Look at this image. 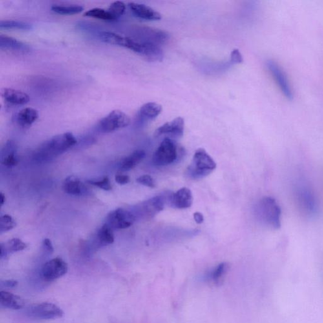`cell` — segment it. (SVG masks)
<instances>
[{"instance_id": "cell-1", "label": "cell", "mask_w": 323, "mask_h": 323, "mask_svg": "<svg viewBox=\"0 0 323 323\" xmlns=\"http://www.w3.org/2000/svg\"><path fill=\"white\" fill-rule=\"evenodd\" d=\"M294 196L300 213L308 218L317 215L318 202L313 188L306 179H298L294 185Z\"/></svg>"}, {"instance_id": "cell-2", "label": "cell", "mask_w": 323, "mask_h": 323, "mask_svg": "<svg viewBox=\"0 0 323 323\" xmlns=\"http://www.w3.org/2000/svg\"><path fill=\"white\" fill-rule=\"evenodd\" d=\"M77 143L76 138L70 132L53 136L43 143L35 151V159L39 161L50 160L64 153Z\"/></svg>"}, {"instance_id": "cell-3", "label": "cell", "mask_w": 323, "mask_h": 323, "mask_svg": "<svg viewBox=\"0 0 323 323\" xmlns=\"http://www.w3.org/2000/svg\"><path fill=\"white\" fill-rule=\"evenodd\" d=\"M99 37L104 43L127 48L145 57L147 56L152 44L148 42L138 41L132 37L124 36L109 31L101 32Z\"/></svg>"}, {"instance_id": "cell-4", "label": "cell", "mask_w": 323, "mask_h": 323, "mask_svg": "<svg viewBox=\"0 0 323 323\" xmlns=\"http://www.w3.org/2000/svg\"><path fill=\"white\" fill-rule=\"evenodd\" d=\"M260 220L271 229H279L282 224V210L275 199L266 196L261 199L257 206Z\"/></svg>"}, {"instance_id": "cell-5", "label": "cell", "mask_w": 323, "mask_h": 323, "mask_svg": "<svg viewBox=\"0 0 323 323\" xmlns=\"http://www.w3.org/2000/svg\"><path fill=\"white\" fill-rule=\"evenodd\" d=\"M215 162L203 149H198L194 154L192 161L188 167L187 173L189 178L200 179L205 178L216 169Z\"/></svg>"}, {"instance_id": "cell-6", "label": "cell", "mask_w": 323, "mask_h": 323, "mask_svg": "<svg viewBox=\"0 0 323 323\" xmlns=\"http://www.w3.org/2000/svg\"><path fill=\"white\" fill-rule=\"evenodd\" d=\"M130 122L131 119L125 112L120 110H113L99 121L97 128L104 134H109L127 127Z\"/></svg>"}, {"instance_id": "cell-7", "label": "cell", "mask_w": 323, "mask_h": 323, "mask_svg": "<svg viewBox=\"0 0 323 323\" xmlns=\"http://www.w3.org/2000/svg\"><path fill=\"white\" fill-rule=\"evenodd\" d=\"M178 158V146L171 138H165L162 141L152 158L155 165L165 166L173 163Z\"/></svg>"}, {"instance_id": "cell-8", "label": "cell", "mask_w": 323, "mask_h": 323, "mask_svg": "<svg viewBox=\"0 0 323 323\" xmlns=\"http://www.w3.org/2000/svg\"><path fill=\"white\" fill-rule=\"evenodd\" d=\"M26 314L28 317L35 320H50L63 317L64 312L56 304L43 302L28 307Z\"/></svg>"}, {"instance_id": "cell-9", "label": "cell", "mask_w": 323, "mask_h": 323, "mask_svg": "<svg viewBox=\"0 0 323 323\" xmlns=\"http://www.w3.org/2000/svg\"><path fill=\"white\" fill-rule=\"evenodd\" d=\"M68 270L67 263L61 258H55L44 263L41 276L44 282H52L66 275Z\"/></svg>"}, {"instance_id": "cell-10", "label": "cell", "mask_w": 323, "mask_h": 323, "mask_svg": "<svg viewBox=\"0 0 323 323\" xmlns=\"http://www.w3.org/2000/svg\"><path fill=\"white\" fill-rule=\"evenodd\" d=\"M267 67L273 79L275 80L276 85L279 87L280 91L287 99L292 100L294 96L293 91L284 71L281 68V66L278 65V64L272 60H269L267 62Z\"/></svg>"}, {"instance_id": "cell-11", "label": "cell", "mask_w": 323, "mask_h": 323, "mask_svg": "<svg viewBox=\"0 0 323 323\" xmlns=\"http://www.w3.org/2000/svg\"><path fill=\"white\" fill-rule=\"evenodd\" d=\"M136 220L135 216L123 209H118L108 215L106 223L112 229H125L131 227Z\"/></svg>"}, {"instance_id": "cell-12", "label": "cell", "mask_w": 323, "mask_h": 323, "mask_svg": "<svg viewBox=\"0 0 323 323\" xmlns=\"http://www.w3.org/2000/svg\"><path fill=\"white\" fill-rule=\"evenodd\" d=\"M185 132V120L181 117H178L173 120L163 124L155 132L156 137L162 135H170L180 138L182 137Z\"/></svg>"}, {"instance_id": "cell-13", "label": "cell", "mask_w": 323, "mask_h": 323, "mask_svg": "<svg viewBox=\"0 0 323 323\" xmlns=\"http://www.w3.org/2000/svg\"><path fill=\"white\" fill-rule=\"evenodd\" d=\"M165 201V197L160 195L144 201L140 208L141 214L146 218H153L164 209Z\"/></svg>"}, {"instance_id": "cell-14", "label": "cell", "mask_w": 323, "mask_h": 323, "mask_svg": "<svg viewBox=\"0 0 323 323\" xmlns=\"http://www.w3.org/2000/svg\"><path fill=\"white\" fill-rule=\"evenodd\" d=\"M128 6L133 14L139 19L152 21L162 19L160 13L146 4L131 2L128 3Z\"/></svg>"}, {"instance_id": "cell-15", "label": "cell", "mask_w": 323, "mask_h": 323, "mask_svg": "<svg viewBox=\"0 0 323 323\" xmlns=\"http://www.w3.org/2000/svg\"><path fill=\"white\" fill-rule=\"evenodd\" d=\"M170 204L178 209H185L191 207L193 202V197L191 190L188 188H182L172 194L170 198Z\"/></svg>"}, {"instance_id": "cell-16", "label": "cell", "mask_w": 323, "mask_h": 323, "mask_svg": "<svg viewBox=\"0 0 323 323\" xmlns=\"http://www.w3.org/2000/svg\"><path fill=\"white\" fill-rule=\"evenodd\" d=\"M162 111V106L159 104L150 102L143 105L138 112V119L140 123L152 121L158 118Z\"/></svg>"}, {"instance_id": "cell-17", "label": "cell", "mask_w": 323, "mask_h": 323, "mask_svg": "<svg viewBox=\"0 0 323 323\" xmlns=\"http://www.w3.org/2000/svg\"><path fill=\"white\" fill-rule=\"evenodd\" d=\"M1 95L4 101L12 105H25L30 101V97L27 93L13 88H3Z\"/></svg>"}, {"instance_id": "cell-18", "label": "cell", "mask_w": 323, "mask_h": 323, "mask_svg": "<svg viewBox=\"0 0 323 323\" xmlns=\"http://www.w3.org/2000/svg\"><path fill=\"white\" fill-rule=\"evenodd\" d=\"M1 163L6 167H14L19 163L17 157V146L12 140H9L1 150Z\"/></svg>"}, {"instance_id": "cell-19", "label": "cell", "mask_w": 323, "mask_h": 323, "mask_svg": "<svg viewBox=\"0 0 323 323\" xmlns=\"http://www.w3.org/2000/svg\"><path fill=\"white\" fill-rule=\"evenodd\" d=\"M0 304L4 308L19 310L25 306L26 302L19 296L8 292L1 291L0 293Z\"/></svg>"}, {"instance_id": "cell-20", "label": "cell", "mask_w": 323, "mask_h": 323, "mask_svg": "<svg viewBox=\"0 0 323 323\" xmlns=\"http://www.w3.org/2000/svg\"><path fill=\"white\" fill-rule=\"evenodd\" d=\"M0 48L21 53H28L30 50L27 44L6 35H0Z\"/></svg>"}, {"instance_id": "cell-21", "label": "cell", "mask_w": 323, "mask_h": 323, "mask_svg": "<svg viewBox=\"0 0 323 323\" xmlns=\"http://www.w3.org/2000/svg\"><path fill=\"white\" fill-rule=\"evenodd\" d=\"M39 118V112L32 108H26L20 110L15 117L19 126L23 128L29 127Z\"/></svg>"}, {"instance_id": "cell-22", "label": "cell", "mask_w": 323, "mask_h": 323, "mask_svg": "<svg viewBox=\"0 0 323 323\" xmlns=\"http://www.w3.org/2000/svg\"><path fill=\"white\" fill-rule=\"evenodd\" d=\"M63 191L71 195L79 196L85 193L86 187L79 178L74 176L68 177L63 184Z\"/></svg>"}, {"instance_id": "cell-23", "label": "cell", "mask_w": 323, "mask_h": 323, "mask_svg": "<svg viewBox=\"0 0 323 323\" xmlns=\"http://www.w3.org/2000/svg\"><path fill=\"white\" fill-rule=\"evenodd\" d=\"M27 244L19 238H13L0 245V258H6L9 254L16 253L27 248Z\"/></svg>"}, {"instance_id": "cell-24", "label": "cell", "mask_w": 323, "mask_h": 323, "mask_svg": "<svg viewBox=\"0 0 323 323\" xmlns=\"http://www.w3.org/2000/svg\"><path fill=\"white\" fill-rule=\"evenodd\" d=\"M145 156L144 150H135L121 162L120 169L122 171H128V170L134 169L143 160V159L145 158Z\"/></svg>"}, {"instance_id": "cell-25", "label": "cell", "mask_w": 323, "mask_h": 323, "mask_svg": "<svg viewBox=\"0 0 323 323\" xmlns=\"http://www.w3.org/2000/svg\"><path fill=\"white\" fill-rule=\"evenodd\" d=\"M97 238H98L101 245L112 244L114 242L113 229L107 223H105L99 229L98 233H97Z\"/></svg>"}, {"instance_id": "cell-26", "label": "cell", "mask_w": 323, "mask_h": 323, "mask_svg": "<svg viewBox=\"0 0 323 323\" xmlns=\"http://www.w3.org/2000/svg\"><path fill=\"white\" fill-rule=\"evenodd\" d=\"M52 10L59 15H72L79 14L83 10L82 6L72 4V5H57L52 6Z\"/></svg>"}, {"instance_id": "cell-27", "label": "cell", "mask_w": 323, "mask_h": 323, "mask_svg": "<svg viewBox=\"0 0 323 323\" xmlns=\"http://www.w3.org/2000/svg\"><path fill=\"white\" fill-rule=\"evenodd\" d=\"M84 16L103 20V21H116L109 12V11L103 8H95L90 9V10L84 13Z\"/></svg>"}, {"instance_id": "cell-28", "label": "cell", "mask_w": 323, "mask_h": 323, "mask_svg": "<svg viewBox=\"0 0 323 323\" xmlns=\"http://www.w3.org/2000/svg\"><path fill=\"white\" fill-rule=\"evenodd\" d=\"M0 28L4 29H19L30 30L33 28L32 24L28 22L18 21H1L0 22Z\"/></svg>"}, {"instance_id": "cell-29", "label": "cell", "mask_w": 323, "mask_h": 323, "mask_svg": "<svg viewBox=\"0 0 323 323\" xmlns=\"http://www.w3.org/2000/svg\"><path fill=\"white\" fill-rule=\"evenodd\" d=\"M227 265L226 263H222L218 265L210 274L209 279L214 284H218L223 275L226 273Z\"/></svg>"}, {"instance_id": "cell-30", "label": "cell", "mask_w": 323, "mask_h": 323, "mask_svg": "<svg viewBox=\"0 0 323 323\" xmlns=\"http://www.w3.org/2000/svg\"><path fill=\"white\" fill-rule=\"evenodd\" d=\"M126 8H127V6H126L125 3H123V1H117L110 4L108 10L109 11L112 16L114 18V19L117 21L125 12Z\"/></svg>"}, {"instance_id": "cell-31", "label": "cell", "mask_w": 323, "mask_h": 323, "mask_svg": "<svg viewBox=\"0 0 323 323\" xmlns=\"http://www.w3.org/2000/svg\"><path fill=\"white\" fill-rule=\"evenodd\" d=\"M16 226V222L12 216L9 215H4L1 216L0 220V232L1 233L11 231Z\"/></svg>"}, {"instance_id": "cell-32", "label": "cell", "mask_w": 323, "mask_h": 323, "mask_svg": "<svg viewBox=\"0 0 323 323\" xmlns=\"http://www.w3.org/2000/svg\"><path fill=\"white\" fill-rule=\"evenodd\" d=\"M88 184L90 185L94 186L100 189L105 190V191H110L112 189L111 183L110 182L109 178L107 176L104 177L103 178L99 180H88L87 181Z\"/></svg>"}, {"instance_id": "cell-33", "label": "cell", "mask_w": 323, "mask_h": 323, "mask_svg": "<svg viewBox=\"0 0 323 323\" xmlns=\"http://www.w3.org/2000/svg\"><path fill=\"white\" fill-rule=\"evenodd\" d=\"M136 182L145 187L154 188L155 183L154 179L149 175H143L136 179Z\"/></svg>"}, {"instance_id": "cell-34", "label": "cell", "mask_w": 323, "mask_h": 323, "mask_svg": "<svg viewBox=\"0 0 323 323\" xmlns=\"http://www.w3.org/2000/svg\"><path fill=\"white\" fill-rule=\"evenodd\" d=\"M231 62L232 64H240L242 63L243 57L241 52L238 49L232 51L231 54Z\"/></svg>"}, {"instance_id": "cell-35", "label": "cell", "mask_w": 323, "mask_h": 323, "mask_svg": "<svg viewBox=\"0 0 323 323\" xmlns=\"http://www.w3.org/2000/svg\"><path fill=\"white\" fill-rule=\"evenodd\" d=\"M115 181L119 185H124L130 183V178L127 175L118 174L115 176Z\"/></svg>"}, {"instance_id": "cell-36", "label": "cell", "mask_w": 323, "mask_h": 323, "mask_svg": "<svg viewBox=\"0 0 323 323\" xmlns=\"http://www.w3.org/2000/svg\"><path fill=\"white\" fill-rule=\"evenodd\" d=\"M43 245L44 249L46 250L47 253L52 254L54 252V247H53L52 241H51L50 240H49V239H44L43 242Z\"/></svg>"}, {"instance_id": "cell-37", "label": "cell", "mask_w": 323, "mask_h": 323, "mask_svg": "<svg viewBox=\"0 0 323 323\" xmlns=\"http://www.w3.org/2000/svg\"><path fill=\"white\" fill-rule=\"evenodd\" d=\"M1 284L3 286L8 287V288H14L17 286L18 282L14 280H8L3 281L1 282Z\"/></svg>"}, {"instance_id": "cell-38", "label": "cell", "mask_w": 323, "mask_h": 323, "mask_svg": "<svg viewBox=\"0 0 323 323\" xmlns=\"http://www.w3.org/2000/svg\"><path fill=\"white\" fill-rule=\"evenodd\" d=\"M193 217L194 221L198 223V224H201L204 221V217H203V214L200 213V212H195L193 214Z\"/></svg>"}, {"instance_id": "cell-39", "label": "cell", "mask_w": 323, "mask_h": 323, "mask_svg": "<svg viewBox=\"0 0 323 323\" xmlns=\"http://www.w3.org/2000/svg\"><path fill=\"white\" fill-rule=\"evenodd\" d=\"M0 203H1V206H3L4 203H5L6 197L4 195L3 192H1L0 194Z\"/></svg>"}]
</instances>
